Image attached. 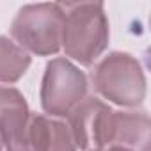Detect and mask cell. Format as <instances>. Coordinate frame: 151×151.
Instances as JSON below:
<instances>
[{
	"instance_id": "52a82bcc",
	"label": "cell",
	"mask_w": 151,
	"mask_h": 151,
	"mask_svg": "<svg viewBox=\"0 0 151 151\" xmlns=\"http://www.w3.org/2000/svg\"><path fill=\"white\" fill-rule=\"evenodd\" d=\"M25 98L11 87H0V142L7 151H18L30 119Z\"/></svg>"
},
{
	"instance_id": "3957f363",
	"label": "cell",
	"mask_w": 151,
	"mask_h": 151,
	"mask_svg": "<svg viewBox=\"0 0 151 151\" xmlns=\"http://www.w3.org/2000/svg\"><path fill=\"white\" fill-rule=\"evenodd\" d=\"M93 82L100 94L126 107L140 103L146 91L140 66L128 53L105 57L93 73Z\"/></svg>"
},
{
	"instance_id": "9c48e42d",
	"label": "cell",
	"mask_w": 151,
	"mask_h": 151,
	"mask_svg": "<svg viewBox=\"0 0 151 151\" xmlns=\"http://www.w3.org/2000/svg\"><path fill=\"white\" fill-rule=\"evenodd\" d=\"M96 151H130L126 147H119V146H109V147H98Z\"/></svg>"
},
{
	"instance_id": "8992f818",
	"label": "cell",
	"mask_w": 151,
	"mask_h": 151,
	"mask_svg": "<svg viewBox=\"0 0 151 151\" xmlns=\"http://www.w3.org/2000/svg\"><path fill=\"white\" fill-rule=\"evenodd\" d=\"M110 109L96 98H86L69 117V130L75 140V146L80 149H87L89 146L101 147L103 128Z\"/></svg>"
},
{
	"instance_id": "ba28073f",
	"label": "cell",
	"mask_w": 151,
	"mask_h": 151,
	"mask_svg": "<svg viewBox=\"0 0 151 151\" xmlns=\"http://www.w3.org/2000/svg\"><path fill=\"white\" fill-rule=\"evenodd\" d=\"M29 64L30 57L22 46L0 36V82H16Z\"/></svg>"
},
{
	"instance_id": "5b68a950",
	"label": "cell",
	"mask_w": 151,
	"mask_h": 151,
	"mask_svg": "<svg viewBox=\"0 0 151 151\" xmlns=\"http://www.w3.org/2000/svg\"><path fill=\"white\" fill-rule=\"evenodd\" d=\"M149 119L144 112H112L107 117L101 147L119 146L130 151H147Z\"/></svg>"
},
{
	"instance_id": "6da1fadb",
	"label": "cell",
	"mask_w": 151,
	"mask_h": 151,
	"mask_svg": "<svg viewBox=\"0 0 151 151\" xmlns=\"http://www.w3.org/2000/svg\"><path fill=\"white\" fill-rule=\"evenodd\" d=\"M109 23L101 4H69L64 11L62 45L66 53L91 64L107 46Z\"/></svg>"
},
{
	"instance_id": "7a4b0ae2",
	"label": "cell",
	"mask_w": 151,
	"mask_h": 151,
	"mask_svg": "<svg viewBox=\"0 0 151 151\" xmlns=\"http://www.w3.org/2000/svg\"><path fill=\"white\" fill-rule=\"evenodd\" d=\"M11 34L37 55L59 52L64 34V7L60 4L25 6L14 18Z\"/></svg>"
},
{
	"instance_id": "277c9868",
	"label": "cell",
	"mask_w": 151,
	"mask_h": 151,
	"mask_svg": "<svg viewBox=\"0 0 151 151\" xmlns=\"http://www.w3.org/2000/svg\"><path fill=\"white\" fill-rule=\"evenodd\" d=\"M87 94L84 73L66 59H53L46 66L41 89L43 109L52 116H69Z\"/></svg>"
}]
</instances>
